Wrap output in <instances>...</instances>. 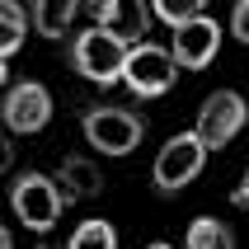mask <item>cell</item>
Wrapping results in <instances>:
<instances>
[{
    "label": "cell",
    "instance_id": "cell-1",
    "mask_svg": "<svg viewBox=\"0 0 249 249\" xmlns=\"http://www.w3.org/2000/svg\"><path fill=\"white\" fill-rule=\"evenodd\" d=\"M80 132L99 155L123 160L146 141V118L137 108H123V104H89L80 113Z\"/></svg>",
    "mask_w": 249,
    "mask_h": 249
},
{
    "label": "cell",
    "instance_id": "cell-2",
    "mask_svg": "<svg viewBox=\"0 0 249 249\" xmlns=\"http://www.w3.org/2000/svg\"><path fill=\"white\" fill-rule=\"evenodd\" d=\"M10 212L14 221L28 226L33 235H47L56 221H61V212H66V197L56 188L52 174H42V169H19L10 179Z\"/></svg>",
    "mask_w": 249,
    "mask_h": 249
},
{
    "label": "cell",
    "instance_id": "cell-3",
    "mask_svg": "<svg viewBox=\"0 0 249 249\" xmlns=\"http://www.w3.org/2000/svg\"><path fill=\"white\" fill-rule=\"evenodd\" d=\"M66 61L71 71L89 85H118L123 80V61H127V47L118 38H108L104 28L85 24L80 33H71V47H66Z\"/></svg>",
    "mask_w": 249,
    "mask_h": 249
},
{
    "label": "cell",
    "instance_id": "cell-4",
    "mask_svg": "<svg viewBox=\"0 0 249 249\" xmlns=\"http://www.w3.org/2000/svg\"><path fill=\"white\" fill-rule=\"evenodd\" d=\"M207 155H212V151L202 146V137H197L193 127H188V132H174V137L155 151V165H151L155 193H165V197L183 193V188L207 169Z\"/></svg>",
    "mask_w": 249,
    "mask_h": 249
},
{
    "label": "cell",
    "instance_id": "cell-5",
    "mask_svg": "<svg viewBox=\"0 0 249 249\" xmlns=\"http://www.w3.org/2000/svg\"><path fill=\"white\" fill-rule=\"evenodd\" d=\"M245 127H249L245 94H240V89H212V94L202 99V108H197V127H193V132L202 137L207 151H226Z\"/></svg>",
    "mask_w": 249,
    "mask_h": 249
},
{
    "label": "cell",
    "instance_id": "cell-6",
    "mask_svg": "<svg viewBox=\"0 0 249 249\" xmlns=\"http://www.w3.org/2000/svg\"><path fill=\"white\" fill-rule=\"evenodd\" d=\"M123 85L137 99L169 94V89L179 85V66H174L169 47H160V42H141V47H132L127 61H123Z\"/></svg>",
    "mask_w": 249,
    "mask_h": 249
},
{
    "label": "cell",
    "instance_id": "cell-7",
    "mask_svg": "<svg viewBox=\"0 0 249 249\" xmlns=\"http://www.w3.org/2000/svg\"><path fill=\"white\" fill-rule=\"evenodd\" d=\"M52 94H47V85L38 80H14L5 94H0V123L10 137H38L42 127L52 123Z\"/></svg>",
    "mask_w": 249,
    "mask_h": 249
},
{
    "label": "cell",
    "instance_id": "cell-8",
    "mask_svg": "<svg viewBox=\"0 0 249 249\" xmlns=\"http://www.w3.org/2000/svg\"><path fill=\"white\" fill-rule=\"evenodd\" d=\"M216 52H221V24L212 14L174 28V38H169V56H174L179 71H207L216 61Z\"/></svg>",
    "mask_w": 249,
    "mask_h": 249
},
{
    "label": "cell",
    "instance_id": "cell-9",
    "mask_svg": "<svg viewBox=\"0 0 249 249\" xmlns=\"http://www.w3.org/2000/svg\"><path fill=\"white\" fill-rule=\"evenodd\" d=\"M94 28H104L108 38H118L132 52L151 33V5H141V0H104V5H94Z\"/></svg>",
    "mask_w": 249,
    "mask_h": 249
},
{
    "label": "cell",
    "instance_id": "cell-10",
    "mask_svg": "<svg viewBox=\"0 0 249 249\" xmlns=\"http://www.w3.org/2000/svg\"><path fill=\"white\" fill-rule=\"evenodd\" d=\"M52 179L61 188V197H66V207L71 202H94V197H104V169L94 160H85V155H66Z\"/></svg>",
    "mask_w": 249,
    "mask_h": 249
},
{
    "label": "cell",
    "instance_id": "cell-11",
    "mask_svg": "<svg viewBox=\"0 0 249 249\" xmlns=\"http://www.w3.org/2000/svg\"><path fill=\"white\" fill-rule=\"evenodd\" d=\"M75 19H80V5H71V0H38L28 10V28H38L47 42L71 38V24Z\"/></svg>",
    "mask_w": 249,
    "mask_h": 249
},
{
    "label": "cell",
    "instance_id": "cell-12",
    "mask_svg": "<svg viewBox=\"0 0 249 249\" xmlns=\"http://www.w3.org/2000/svg\"><path fill=\"white\" fill-rule=\"evenodd\" d=\"M183 249H235V231L221 216H193L183 231Z\"/></svg>",
    "mask_w": 249,
    "mask_h": 249
},
{
    "label": "cell",
    "instance_id": "cell-13",
    "mask_svg": "<svg viewBox=\"0 0 249 249\" xmlns=\"http://www.w3.org/2000/svg\"><path fill=\"white\" fill-rule=\"evenodd\" d=\"M28 38V10L14 5V0H0V56L10 61Z\"/></svg>",
    "mask_w": 249,
    "mask_h": 249
},
{
    "label": "cell",
    "instance_id": "cell-14",
    "mask_svg": "<svg viewBox=\"0 0 249 249\" xmlns=\"http://www.w3.org/2000/svg\"><path fill=\"white\" fill-rule=\"evenodd\" d=\"M66 249H118V231H113V221H104V216H85V221L71 231Z\"/></svg>",
    "mask_w": 249,
    "mask_h": 249
},
{
    "label": "cell",
    "instance_id": "cell-15",
    "mask_svg": "<svg viewBox=\"0 0 249 249\" xmlns=\"http://www.w3.org/2000/svg\"><path fill=\"white\" fill-rule=\"evenodd\" d=\"M202 14H207V0H155L151 5V19H160L169 33L193 24V19H202Z\"/></svg>",
    "mask_w": 249,
    "mask_h": 249
},
{
    "label": "cell",
    "instance_id": "cell-16",
    "mask_svg": "<svg viewBox=\"0 0 249 249\" xmlns=\"http://www.w3.org/2000/svg\"><path fill=\"white\" fill-rule=\"evenodd\" d=\"M231 33H235V42L249 47V0H240L235 10H231Z\"/></svg>",
    "mask_w": 249,
    "mask_h": 249
},
{
    "label": "cell",
    "instance_id": "cell-17",
    "mask_svg": "<svg viewBox=\"0 0 249 249\" xmlns=\"http://www.w3.org/2000/svg\"><path fill=\"white\" fill-rule=\"evenodd\" d=\"M14 155H19V151H14V137L5 132V127H0V179H5V174L14 169Z\"/></svg>",
    "mask_w": 249,
    "mask_h": 249
},
{
    "label": "cell",
    "instance_id": "cell-18",
    "mask_svg": "<svg viewBox=\"0 0 249 249\" xmlns=\"http://www.w3.org/2000/svg\"><path fill=\"white\" fill-rule=\"evenodd\" d=\"M231 202H235L240 212H249V169L240 174V183H235V188H231Z\"/></svg>",
    "mask_w": 249,
    "mask_h": 249
},
{
    "label": "cell",
    "instance_id": "cell-19",
    "mask_svg": "<svg viewBox=\"0 0 249 249\" xmlns=\"http://www.w3.org/2000/svg\"><path fill=\"white\" fill-rule=\"evenodd\" d=\"M0 249H14V235H10V226L0 221Z\"/></svg>",
    "mask_w": 249,
    "mask_h": 249
},
{
    "label": "cell",
    "instance_id": "cell-20",
    "mask_svg": "<svg viewBox=\"0 0 249 249\" xmlns=\"http://www.w3.org/2000/svg\"><path fill=\"white\" fill-rule=\"evenodd\" d=\"M5 80H10V61L0 56V89H5Z\"/></svg>",
    "mask_w": 249,
    "mask_h": 249
},
{
    "label": "cell",
    "instance_id": "cell-21",
    "mask_svg": "<svg viewBox=\"0 0 249 249\" xmlns=\"http://www.w3.org/2000/svg\"><path fill=\"white\" fill-rule=\"evenodd\" d=\"M146 249H174V245H169V240H151Z\"/></svg>",
    "mask_w": 249,
    "mask_h": 249
},
{
    "label": "cell",
    "instance_id": "cell-22",
    "mask_svg": "<svg viewBox=\"0 0 249 249\" xmlns=\"http://www.w3.org/2000/svg\"><path fill=\"white\" fill-rule=\"evenodd\" d=\"M38 249H56V245H38Z\"/></svg>",
    "mask_w": 249,
    "mask_h": 249
}]
</instances>
